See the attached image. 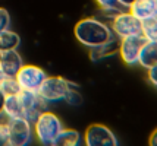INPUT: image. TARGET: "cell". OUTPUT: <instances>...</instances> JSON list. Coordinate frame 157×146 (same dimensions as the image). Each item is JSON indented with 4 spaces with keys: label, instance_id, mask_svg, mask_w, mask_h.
<instances>
[{
    "label": "cell",
    "instance_id": "1",
    "mask_svg": "<svg viewBox=\"0 0 157 146\" xmlns=\"http://www.w3.org/2000/svg\"><path fill=\"white\" fill-rule=\"evenodd\" d=\"M74 35L87 48H100L115 40V34L107 23L96 18H84L76 22Z\"/></svg>",
    "mask_w": 157,
    "mask_h": 146
},
{
    "label": "cell",
    "instance_id": "2",
    "mask_svg": "<svg viewBox=\"0 0 157 146\" xmlns=\"http://www.w3.org/2000/svg\"><path fill=\"white\" fill-rule=\"evenodd\" d=\"M63 130V123L55 112L44 111L41 112L34 121V134L35 139L41 145H53L57 134Z\"/></svg>",
    "mask_w": 157,
    "mask_h": 146
},
{
    "label": "cell",
    "instance_id": "3",
    "mask_svg": "<svg viewBox=\"0 0 157 146\" xmlns=\"http://www.w3.org/2000/svg\"><path fill=\"white\" fill-rule=\"evenodd\" d=\"M74 89H75L74 84H71L65 77L47 76L38 89V94L47 104H56V102L66 101L69 94Z\"/></svg>",
    "mask_w": 157,
    "mask_h": 146
},
{
    "label": "cell",
    "instance_id": "4",
    "mask_svg": "<svg viewBox=\"0 0 157 146\" xmlns=\"http://www.w3.org/2000/svg\"><path fill=\"white\" fill-rule=\"evenodd\" d=\"M7 136V145L12 146H25L31 143L33 139V123L25 117L21 118H7L3 123Z\"/></svg>",
    "mask_w": 157,
    "mask_h": 146
},
{
    "label": "cell",
    "instance_id": "5",
    "mask_svg": "<svg viewBox=\"0 0 157 146\" xmlns=\"http://www.w3.org/2000/svg\"><path fill=\"white\" fill-rule=\"evenodd\" d=\"M110 28L117 38L141 35V21L137 16H134L129 10H122L112 18Z\"/></svg>",
    "mask_w": 157,
    "mask_h": 146
},
{
    "label": "cell",
    "instance_id": "6",
    "mask_svg": "<svg viewBox=\"0 0 157 146\" xmlns=\"http://www.w3.org/2000/svg\"><path fill=\"white\" fill-rule=\"evenodd\" d=\"M47 73L46 70L34 66V64H24L19 69V72L16 73V82L19 85L21 91H35L38 92L41 88L43 82L46 80Z\"/></svg>",
    "mask_w": 157,
    "mask_h": 146
},
{
    "label": "cell",
    "instance_id": "7",
    "mask_svg": "<svg viewBox=\"0 0 157 146\" xmlns=\"http://www.w3.org/2000/svg\"><path fill=\"white\" fill-rule=\"evenodd\" d=\"M19 98L24 107V117L31 123H34L37 117L47 108V102L35 91H21Z\"/></svg>",
    "mask_w": 157,
    "mask_h": 146
},
{
    "label": "cell",
    "instance_id": "8",
    "mask_svg": "<svg viewBox=\"0 0 157 146\" xmlns=\"http://www.w3.org/2000/svg\"><path fill=\"white\" fill-rule=\"evenodd\" d=\"M144 42H145V38L143 35H132V37H125L119 40L117 51L125 64L128 66L138 64V56Z\"/></svg>",
    "mask_w": 157,
    "mask_h": 146
},
{
    "label": "cell",
    "instance_id": "9",
    "mask_svg": "<svg viewBox=\"0 0 157 146\" xmlns=\"http://www.w3.org/2000/svg\"><path fill=\"white\" fill-rule=\"evenodd\" d=\"M84 143L87 146H115L117 145V139L104 124H91L85 130Z\"/></svg>",
    "mask_w": 157,
    "mask_h": 146
},
{
    "label": "cell",
    "instance_id": "10",
    "mask_svg": "<svg viewBox=\"0 0 157 146\" xmlns=\"http://www.w3.org/2000/svg\"><path fill=\"white\" fill-rule=\"evenodd\" d=\"M22 66H24L22 57H21V54L16 50L2 51V56H0V69L5 72L6 76L15 77Z\"/></svg>",
    "mask_w": 157,
    "mask_h": 146
},
{
    "label": "cell",
    "instance_id": "11",
    "mask_svg": "<svg viewBox=\"0 0 157 146\" xmlns=\"http://www.w3.org/2000/svg\"><path fill=\"white\" fill-rule=\"evenodd\" d=\"M128 10L140 21L157 18V0H134Z\"/></svg>",
    "mask_w": 157,
    "mask_h": 146
},
{
    "label": "cell",
    "instance_id": "12",
    "mask_svg": "<svg viewBox=\"0 0 157 146\" xmlns=\"http://www.w3.org/2000/svg\"><path fill=\"white\" fill-rule=\"evenodd\" d=\"M157 63V41H147L143 44L140 56H138V64L148 70Z\"/></svg>",
    "mask_w": 157,
    "mask_h": 146
},
{
    "label": "cell",
    "instance_id": "13",
    "mask_svg": "<svg viewBox=\"0 0 157 146\" xmlns=\"http://www.w3.org/2000/svg\"><path fill=\"white\" fill-rule=\"evenodd\" d=\"M3 114H5L7 118L24 117V107H22V102H21L19 94L6 95L5 107H3Z\"/></svg>",
    "mask_w": 157,
    "mask_h": 146
},
{
    "label": "cell",
    "instance_id": "14",
    "mask_svg": "<svg viewBox=\"0 0 157 146\" xmlns=\"http://www.w3.org/2000/svg\"><path fill=\"white\" fill-rule=\"evenodd\" d=\"M55 146H76L81 145V134L76 132V130H72V129H65L62 130L57 137L53 142Z\"/></svg>",
    "mask_w": 157,
    "mask_h": 146
},
{
    "label": "cell",
    "instance_id": "15",
    "mask_svg": "<svg viewBox=\"0 0 157 146\" xmlns=\"http://www.w3.org/2000/svg\"><path fill=\"white\" fill-rule=\"evenodd\" d=\"M21 44V38L19 35L10 31L5 29L0 32V51H7V50H16Z\"/></svg>",
    "mask_w": 157,
    "mask_h": 146
},
{
    "label": "cell",
    "instance_id": "16",
    "mask_svg": "<svg viewBox=\"0 0 157 146\" xmlns=\"http://www.w3.org/2000/svg\"><path fill=\"white\" fill-rule=\"evenodd\" d=\"M141 35L147 41H157V18L141 21Z\"/></svg>",
    "mask_w": 157,
    "mask_h": 146
},
{
    "label": "cell",
    "instance_id": "17",
    "mask_svg": "<svg viewBox=\"0 0 157 146\" xmlns=\"http://www.w3.org/2000/svg\"><path fill=\"white\" fill-rule=\"evenodd\" d=\"M97 3V6L101 9L104 13H109L110 16H115L116 13L126 10L125 7L119 3V0H94Z\"/></svg>",
    "mask_w": 157,
    "mask_h": 146
},
{
    "label": "cell",
    "instance_id": "18",
    "mask_svg": "<svg viewBox=\"0 0 157 146\" xmlns=\"http://www.w3.org/2000/svg\"><path fill=\"white\" fill-rule=\"evenodd\" d=\"M0 89L3 91L6 95H13V94H19L21 92V88L15 77H6L5 82L0 86Z\"/></svg>",
    "mask_w": 157,
    "mask_h": 146
},
{
    "label": "cell",
    "instance_id": "19",
    "mask_svg": "<svg viewBox=\"0 0 157 146\" xmlns=\"http://www.w3.org/2000/svg\"><path fill=\"white\" fill-rule=\"evenodd\" d=\"M10 28V15L5 7H0V32Z\"/></svg>",
    "mask_w": 157,
    "mask_h": 146
},
{
    "label": "cell",
    "instance_id": "20",
    "mask_svg": "<svg viewBox=\"0 0 157 146\" xmlns=\"http://www.w3.org/2000/svg\"><path fill=\"white\" fill-rule=\"evenodd\" d=\"M147 77H148L150 84L154 85L157 88V63L153 66V67H150V69L147 70Z\"/></svg>",
    "mask_w": 157,
    "mask_h": 146
},
{
    "label": "cell",
    "instance_id": "21",
    "mask_svg": "<svg viewBox=\"0 0 157 146\" xmlns=\"http://www.w3.org/2000/svg\"><path fill=\"white\" fill-rule=\"evenodd\" d=\"M7 145V136H6V130H5V126L2 123L0 126V146Z\"/></svg>",
    "mask_w": 157,
    "mask_h": 146
},
{
    "label": "cell",
    "instance_id": "22",
    "mask_svg": "<svg viewBox=\"0 0 157 146\" xmlns=\"http://www.w3.org/2000/svg\"><path fill=\"white\" fill-rule=\"evenodd\" d=\"M5 99H6V94L0 89V116L3 114V107H5Z\"/></svg>",
    "mask_w": 157,
    "mask_h": 146
},
{
    "label": "cell",
    "instance_id": "23",
    "mask_svg": "<svg viewBox=\"0 0 157 146\" xmlns=\"http://www.w3.org/2000/svg\"><path fill=\"white\" fill-rule=\"evenodd\" d=\"M148 143H150L151 146H157V129L153 133H151L150 139H148Z\"/></svg>",
    "mask_w": 157,
    "mask_h": 146
},
{
    "label": "cell",
    "instance_id": "24",
    "mask_svg": "<svg viewBox=\"0 0 157 146\" xmlns=\"http://www.w3.org/2000/svg\"><path fill=\"white\" fill-rule=\"evenodd\" d=\"M119 3H121L125 9H129V6L134 3V0H119Z\"/></svg>",
    "mask_w": 157,
    "mask_h": 146
},
{
    "label": "cell",
    "instance_id": "25",
    "mask_svg": "<svg viewBox=\"0 0 157 146\" xmlns=\"http://www.w3.org/2000/svg\"><path fill=\"white\" fill-rule=\"evenodd\" d=\"M6 77H9V76H6V75H5V72L0 69V86H2V84L5 82V79H6Z\"/></svg>",
    "mask_w": 157,
    "mask_h": 146
},
{
    "label": "cell",
    "instance_id": "26",
    "mask_svg": "<svg viewBox=\"0 0 157 146\" xmlns=\"http://www.w3.org/2000/svg\"><path fill=\"white\" fill-rule=\"evenodd\" d=\"M0 56H2V51H0Z\"/></svg>",
    "mask_w": 157,
    "mask_h": 146
},
{
    "label": "cell",
    "instance_id": "27",
    "mask_svg": "<svg viewBox=\"0 0 157 146\" xmlns=\"http://www.w3.org/2000/svg\"><path fill=\"white\" fill-rule=\"evenodd\" d=\"M0 126H2V123H0Z\"/></svg>",
    "mask_w": 157,
    "mask_h": 146
}]
</instances>
